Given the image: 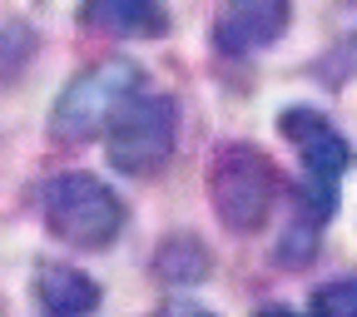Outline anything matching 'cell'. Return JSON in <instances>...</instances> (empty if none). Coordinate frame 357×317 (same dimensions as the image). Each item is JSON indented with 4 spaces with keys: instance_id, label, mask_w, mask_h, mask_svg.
Listing matches in <instances>:
<instances>
[{
    "instance_id": "5b68a950",
    "label": "cell",
    "mask_w": 357,
    "mask_h": 317,
    "mask_svg": "<svg viewBox=\"0 0 357 317\" xmlns=\"http://www.w3.org/2000/svg\"><path fill=\"white\" fill-rule=\"evenodd\" d=\"M278 129H283V139H293L298 144V154H303V169H307V178H312V213H328L333 208V184L352 169V144L342 139V134L318 114V109H283L278 114Z\"/></svg>"
},
{
    "instance_id": "7c38bea8",
    "label": "cell",
    "mask_w": 357,
    "mask_h": 317,
    "mask_svg": "<svg viewBox=\"0 0 357 317\" xmlns=\"http://www.w3.org/2000/svg\"><path fill=\"white\" fill-rule=\"evenodd\" d=\"M253 317H303V312H293V307H278V302H273V307H258Z\"/></svg>"
},
{
    "instance_id": "8fae6325",
    "label": "cell",
    "mask_w": 357,
    "mask_h": 317,
    "mask_svg": "<svg viewBox=\"0 0 357 317\" xmlns=\"http://www.w3.org/2000/svg\"><path fill=\"white\" fill-rule=\"evenodd\" d=\"M154 317H213L208 307H199V302H184V297H178V302H164Z\"/></svg>"
},
{
    "instance_id": "3957f363",
    "label": "cell",
    "mask_w": 357,
    "mask_h": 317,
    "mask_svg": "<svg viewBox=\"0 0 357 317\" xmlns=\"http://www.w3.org/2000/svg\"><path fill=\"white\" fill-rule=\"evenodd\" d=\"M139 65L134 60H105V65H89L79 79L65 84V95L55 100L50 114V134L65 144H84L95 134L109 129V119L119 114L124 100L139 95Z\"/></svg>"
},
{
    "instance_id": "30bf717a",
    "label": "cell",
    "mask_w": 357,
    "mask_h": 317,
    "mask_svg": "<svg viewBox=\"0 0 357 317\" xmlns=\"http://www.w3.org/2000/svg\"><path fill=\"white\" fill-rule=\"evenodd\" d=\"M307 317H357V273H352V278H337V283H328V288L312 293Z\"/></svg>"
},
{
    "instance_id": "7a4b0ae2",
    "label": "cell",
    "mask_w": 357,
    "mask_h": 317,
    "mask_svg": "<svg viewBox=\"0 0 357 317\" xmlns=\"http://www.w3.org/2000/svg\"><path fill=\"white\" fill-rule=\"evenodd\" d=\"M208 199H213V213L223 229L258 233L278 199V169L253 144H223L208 169Z\"/></svg>"
},
{
    "instance_id": "52a82bcc",
    "label": "cell",
    "mask_w": 357,
    "mask_h": 317,
    "mask_svg": "<svg viewBox=\"0 0 357 317\" xmlns=\"http://www.w3.org/2000/svg\"><path fill=\"white\" fill-rule=\"evenodd\" d=\"M79 20L89 30L124 35V40H159V35H169L164 0H84Z\"/></svg>"
},
{
    "instance_id": "ba28073f",
    "label": "cell",
    "mask_w": 357,
    "mask_h": 317,
    "mask_svg": "<svg viewBox=\"0 0 357 317\" xmlns=\"http://www.w3.org/2000/svg\"><path fill=\"white\" fill-rule=\"evenodd\" d=\"M40 307L50 317H89L100 307V288L79 268H45L40 273Z\"/></svg>"
},
{
    "instance_id": "277c9868",
    "label": "cell",
    "mask_w": 357,
    "mask_h": 317,
    "mask_svg": "<svg viewBox=\"0 0 357 317\" xmlns=\"http://www.w3.org/2000/svg\"><path fill=\"white\" fill-rule=\"evenodd\" d=\"M178 139V109L169 95H134L119 105V114L105 129V154L119 173H159Z\"/></svg>"
},
{
    "instance_id": "8992f818",
    "label": "cell",
    "mask_w": 357,
    "mask_h": 317,
    "mask_svg": "<svg viewBox=\"0 0 357 317\" xmlns=\"http://www.w3.org/2000/svg\"><path fill=\"white\" fill-rule=\"evenodd\" d=\"M288 30V0H223L213 20V45L223 55H253L278 45Z\"/></svg>"
},
{
    "instance_id": "6da1fadb",
    "label": "cell",
    "mask_w": 357,
    "mask_h": 317,
    "mask_svg": "<svg viewBox=\"0 0 357 317\" xmlns=\"http://www.w3.org/2000/svg\"><path fill=\"white\" fill-rule=\"evenodd\" d=\"M40 208H45V229H50L60 243L84 248V253H100L124 233V203L95 173L50 178L45 194H40Z\"/></svg>"
},
{
    "instance_id": "9c48e42d",
    "label": "cell",
    "mask_w": 357,
    "mask_h": 317,
    "mask_svg": "<svg viewBox=\"0 0 357 317\" xmlns=\"http://www.w3.org/2000/svg\"><path fill=\"white\" fill-rule=\"evenodd\" d=\"M154 273L164 278V283H204L208 278V248L199 243V238H164V248H159V258H154Z\"/></svg>"
}]
</instances>
